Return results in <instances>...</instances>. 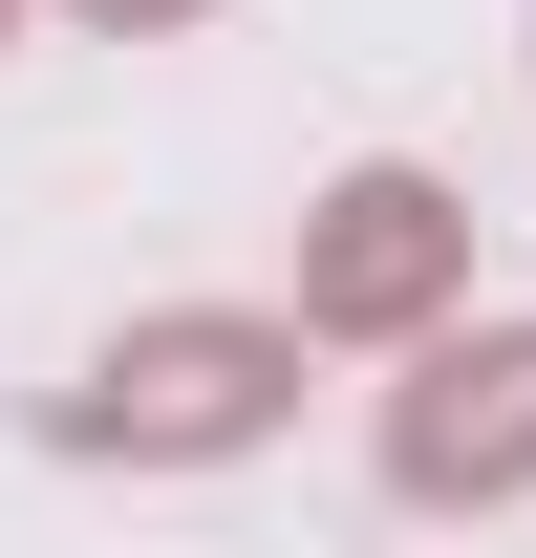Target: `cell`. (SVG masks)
I'll return each mask as SVG.
<instances>
[{"label": "cell", "mask_w": 536, "mask_h": 558, "mask_svg": "<svg viewBox=\"0 0 536 558\" xmlns=\"http://www.w3.org/2000/svg\"><path fill=\"white\" fill-rule=\"evenodd\" d=\"M279 409H301V323H258V301H150V323H108V344L44 387V451H65V473H236V451H279Z\"/></svg>", "instance_id": "6da1fadb"}, {"label": "cell", "mask_w": 536, "mask_h": 558, "mask_svg": "<svg viewBox=\"0 0 536 558\" xmlns=\"http://www.w3.org/2000/svg\"><path fill=\"white\" fill-rule=\"evenodd\" d=\"M429 323H472V194L407 150L322 172L301 194V344H429Z\"/></svg>", "instance_id": "7a4b0ae2"}, {"label": "cell", "mask_w": 536, "mask_h": 558, "mask_svg": "<svg viewBox=\"0 0 536 558\" xmlns=\"http://www.w3.org/2000/svg\"><path fill=\"white\" fill-rule=\"evenodd\" d=\"M387 494L407 515H494V494H536V323H429V344H387Z\"/></svg>", "instance_id": "3957f363"}, {"label": "cell", "mask_w": 536, "mask_h": 558, "mask_svg": "<svg viewBox=\"0 0 536 558\" xmlns=\"http://www.w3.org/2000/svg\"><path fill=\"white\" fill-rule=\"evenodd\" d=\"M65 22H108V44H172V22H215V0H65Z\"/></svg>", "instance_id": "277c9868"}, {"label": "cell", "mask_w": 536, "mask_h": 558, "mask_svg": "<svg viewBox=\"0 0 536 558\" xmlns=\"http://www.w3.org/2000/svg\"><path fill=\"white\" fill-rule=\"evenodd\" d=\"M0 22H22V0H0Z\"/></svg>", "instance_id": "5b68a950"}]
</instances>
